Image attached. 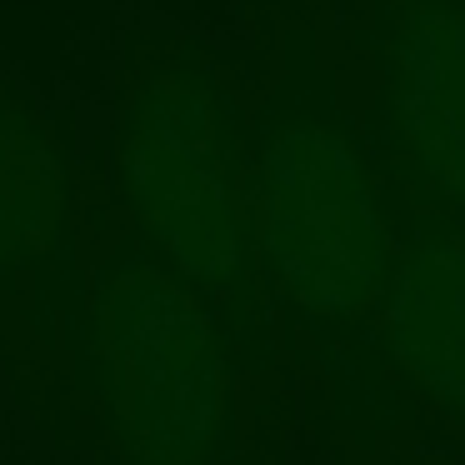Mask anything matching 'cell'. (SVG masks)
<instances>
[{
  "instance_id": "6da1fadb",
  "label": "cell",
  "mask_w": 465,
  "mask_h": 465,
  "mask_svg": "<svg viewBox=\"0 0 465 465\" xmlns=\"http://www.w3.org/2000/svg\"><path fill=\"white\" fill-rule=\"evenodd\" d=\"M255 225L301 420L335 465L415 455L391 371L395 221L351 0H251Z\"/></svg>"
},
{
  "instance_id": "7a4b0ae2",
  "label": "cell",
  "mask_w": 465,
  "mask_h": 465,
  "mask_svg": "<svg viewBox=\"0 0 465 465\" xmlns=\"http://www.w3.org/2000/svg\"><path fill=\"white\" fill-rule=\"evenodd\" d=\"M81 281V361L55 445L91 465H291L295 411L245 375L105 175H85Z\"/></svg>"
},
{
  "instance_id": "3957f363",
  "label": "cell",
  "mask_w": 465,
  "mask_h": 465,
  "mask_svg": "<svg viewBox=\"0 0 465 465\" xmlns=\"http://www.w3.org/2000/svg\"><path fill=\"white\" fill-rule=\"evenodd\" d=\"M101 175L161 265L215 315L245 375L301 411L261 265L251 61L175 25H135Z\"/></svg>"
},
{
  "instance_id": "277c9868",
  "label": "cell",
  "mask_w": 465,
  "mask_h": 465,
  "mask_svg": "<svg viewBox=\"0 0 465 465\" xmlns=\"http://www.w3.org/2000/svg\"><path fill=\"white\" fill-rule=\"evenodd\" d=\"M85 175L25 85L0 81V361L45 435L81 361Z\"/></svg>"
},
{
  "instance_id": "5b68a950",
  "label": "cell",
  "mask_w": 465,
  "mask_h": 465,
  "mask_svg": "<svg viewBox=\"0 0 465 465\" xmlns=\"http://www.w3.org/2000/svg\"><path fill=\"white\" fill-rule=\"evenodd\" d=\"M351 21L385 191L465 225V0H351Z\"/></svg>"
},
{
  "instance_id": "8992f818",
  "label": "cell",
  "mask_w": 465,
  "mask_h": 465,
  "mask_svg": "<svg viewBox=\"0 0 465 465\" xmlns=\"http://www.w3.org/2000/svg\"><path fill=\"white\" fill-rule=\"evenodd\" d=\"M395 291L391 371L420 460L450 450L465 465V225L391 195Z\"/></svg>"
},
{
  "instance_id": "52a82bcc",
  "label": "cell",
  "mask_w": 465,
  "mask_h": 465,
  "mask_svg": "<svg viewBox=\"0 0 465 465\" xmlns=\"http://www.w3.org/2000/svg\"><path fill=\"white\" fill-rule=\"evenodd\" d=\"M430 465H445V460H430Z\"/></svg>"
}]
</instances>
